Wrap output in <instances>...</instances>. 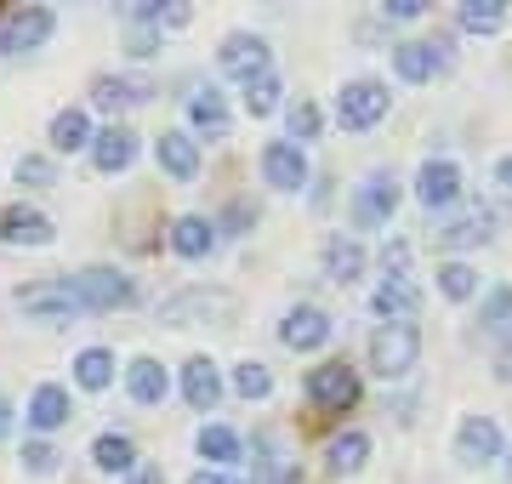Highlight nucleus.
Masks as SVG:
<instances>
[{"label": "nucleus", "mask_w": 512, "mask_h": 484, "mask_svg": "<svg viewBox=\"0 0 512 484\" xmlns=\"http://www.w3.org/2000/svg\"><path fill=\"white\" fill-rule=\"evenodd\" d=\"M18 308L35 319H74L86 302H80L74 280H40V285H23L18 291Z\"/></svg>", "instance_id": "obj_6"}, {"label": "nucleus", "mask_w": 512, "mask_h": 484, "mask_svg": "<svg viewBox=\"0 0 512 484\" xmlns=\"http://www.w3.org/2000/svg\"><path fill=\"white\" fill-rule=\"evenodd\" d=\"M319 126H325V114L313 109V103H296V109H291V143H313Z\"/></svg>", "instance_id": "obj_36"}, {"label": "nucleus", "mask_w": 512, "mask_h": 484, "mask_svg": "<svg viewBox=\"0 0 512 484\" xmlns=\"http://www.w3.org/2000/svg\"><path fill=\"white\" fill-rule=\"evenodd\" d=\"M92 462L103 467V473H137V445H131L126 433H97Z\"/></svg>", "instance_id": "obj_25"}, {"label": "nucleus", "mask_w": 512, "mask_h": 484, "mask_svg": "<svg viewBox=\"0 0 512 484\" xmlns=\"http://www.w3.org/2000/svg\"><path fill=\"white\" fill-rule=\"evenodd\" d=\"M501 23H507V6H501V0H467V6H461V29H467V35H495Z\"/></svg>", "instance_id": "obj_31"}, {"label": "nucleus", "mask_w": 512, "mask_h": 484, "mask_svg": "<svg viewBox=\"0 0 512 484\" xmlns=\"http://www.w3.org/2000/svg\"><path fill=\"white\" fill-rule=\"evenodd\" d=\"M194 484H239V479H228V473H194Z\"/></svg>", "instance_id": "obj_45"}, {"label": "nucleus", "mask_w": 512, "mask_h": 484, "mask_svg": "<svg viewBox=\"0 0 512 484\" xmlns=\"http://www.w3.org/2000/svg\"><path fill=\"white\" fill-rule=\"evenodd\" d=\"M74 291H80V302L92 314H114V308L137 302V280H126L120 268H86V274H74Z\"/></svg>", "instance_id": "obj_4"}, {"label": "nucleus", "mask_w": 512, "mask_h": 484, "mask_svg": "<svg viewBox=\"0 0 512 484\" xmlns=\"http://www.w3.org/2000/svg\"><path fill=\"white\" fill-rule=\"evenodd\" d=\"M188 126L205 131V137H228V109H222V97L211 86L188 97Z\"/></svg>", "instance_id": "obj_24"}, {"label": "nucleus", "mask_w": 512, "mask_h": 484, "mask_svg": "<svg viewBox=\"0 0 512 484\" xmlns=\"http://www.w3.org/2000/svg\"><path fill=\"white\" fill-rule=\"evenodd\" d=\"M456 194H461V171L450 166V160H427V166L416 171V200L427 205V211H444Z\"/></svg>", "instance_id": "obj_14"}, {"label": "nucleus", "mask_w": 512, "mask_h": 484, "mask_svg": "<svg viewBox=\"0 0 512 484\" xmlns=\"http://www.w3.org/2000/svg\"><path fill=\"white\" fill-rule=\"evenodd\" d=\"M495 376H507V382H512V342L501 348V354H495Z\"/></svg>", "instance_id": "obj_44"}, {"label": "nucleus", "mask_w": 512, "mask_h": 484, "mask_svg": "<svg viewBox=\"0 0 512 484\" xmlns=\"http://www.w3.org/2000/svg\"><path fill=\"white\" fill-rule=\"evenodd\" d=\"M200 456H205V462H239V433L200 428Z\"/></svg>", "instance_id": "obj_34"}, {"label": "nucleus", "mask_w": 512, "mask_h": 484, "mask_svg": "<svg viewBox=\"0 0 512 484\" xmlns=\"http://www.w3.org/2000/svg\"><path fill=\"white\" fill-rule=\"evenodd\" d=\"M126 388H131L137 405H160L165 388H171V376H165L160 359H131V365H126Z\"/></svg>", "instance_id": "obj_22"}, {"label": "nucleus", "mask_w": 512, "mask_h": 484, "mask_svg": "<svg viewBox=\"0 0 512 484\" xmlns=\"http://www.w3.org/2000/svg\"><path fill=\"white\" fill-rule=\"evenodd\" d=\"M69 416H74V405H69V393H63V388H52V382H46V388H35V399H29V422H35L40 433L63 428Z\"/></svg>", "instance_id": "obj_23"}, {"label": "nucleus", "mask_w": 512, "mask_h": 484, "mask_svg": "<svg viewBox=\"0 0 512 484\" xmlns=\"http://www.w3.org/2000/svg\"><path fill=\"white\" fill-rule=\"evenodd\" d=\"M325 462H330V473H359L370 462V439L365 433H336L325 445Z\"/></svg>", "instance_id": "obj_28"}, {"label": "nucleus", "mask_w": 512, "mask_h": 484, "mask_svg": "<svg viewBox=\"0 0 512 484\" xmlns=\"http://www.w3.org/2000/svg\"><path fill=\"white\" fill-rule=\"evenodd\" d=\"M74 382H80V388H109L114 382V354L109 348H86V354L74 359Z\"/></svg>", "instance_id": "obj_30"}, {"label": "nucleus", "mask_w": 512, "mask_h": 484, "mask_svg": "<svg viewBox=\"0 0 512 484\" xmlns=\"http://www.w3.org/2000/svg\"><path fill=\"white\" fill-rule=\"evenodd\" d=\"M183 399H188L194 410H211V405L222 399V371H217L205 354H194V359L183 365Z\"/></svg>", "instance_id": "obj_17"}, {"label": "nucleus", "mask_w": 512, "mask_h": 484, "mask_svg": "<svg viewBox=\"0 0 512 484\" xmlns=\"http://www.w3.org/2000/svg\"><path fill=\"white\" fill-rule=\"evenodd\" d=\"M393 211H399V183H393V171L365 177V188L353 194V223L359 228H382Z\"/></svg>", "instance_id": "obj_8"}, {"label": "nucleus", "mask_w": 512, "mask_h": 484, "mask_svg": "<svg viewBox=\"0 0 512 484\" xmlns=\"http://www.w3.org/2000/svg\"><path fill=\"white\" fill-rule=\"evenodd\" d=\"M262 177H268V188L296 194V188L308 183V160H302L296 143H268V149H262Z\"/></svg>", "instance_id": "obj_13"}, {"label": "nucleus", "mask_w": 512, "mask_h": 484, "mask_svg": "<svg viewBox=\"0 0 512 484\" xmlns=\"http://www.w3.org/2000/svg\"><path fill=\"white\" fill-rule=\"evenodd\" d=\"M359 268H365V251H359L353 240H330L325 245V280L348 285V280H359Z\"/></svg>", "instance_id": "obj_29"}, {"label": "nucleus", "mask_w": 512, "mask_h": 484, "mask_svg": "<svg viewBox=\"0 0 512 484\" xmlns=\"http://www.w3.org/2000/svg\"><path fill=\"white\" fill-rule=\"evenodd\" d=\"M387 114V86L382 80H348L342 97H336V120L348 131H370Z\"/></svg>", "instance_id": "obj_5"}, {"label": "nucleus", "mask_w": 512, "mask_h": 484, "mask_svg": "<svg viewBox=\"0 0 512 484\" xmlns=\"http://www.w3.org/2000/svg\"><path fill=\"white\" fill-rule=\"evenodd\" d=\"M18 183L46 188V183H52V160H40V154H23V160H18Z\"/></svg>", "instance_id": "obj_38"}, {"label": "nucleus", "mask_w": 512, "mask_h": 484, "mask_svg": "<svg viewBox=\"0 0 512 484\" xmlns=\"http://www.w3.org/2000/svg\"><path fill=\"white\" fill-rule=\"evenodd\" d=\"M23 467H29V473H52V467H57V450L35 439V445H23Z\"/></svg>", "instance_id": "obj_39"}, {"label": "nucleus", "mask_w": 512, "mask_h": 484, "mask_svg": "<svg viewBox=\"0 0 512 484\" xmlns=\"http://www.w3.org/2000/svg\"><path fill=\"white\" fill-rule=\"evenodd\" d=\"M416 359H421V331L416 325H376V336H370V371L382 376V382L410 376Z\"/></svg>", "instance_id": "obj_2"}, {"label": "nucleus", "mask_w": 512, "mask_h": 484, "mask_svg": "<svg viewBox=\"0 0 512 484\" xmlns=\"http://www.w3.org/2000/svg\"><path fill=\"white\" fill-rule=\"evenodd\" d=\"M52 6H23L18 18H6L0 29V57H18V52H35L40 40L52 35Z\"/></svg>", "instance_id": "obj_10"}, {"label": "nucleus", "mask_w": 512, "mask_h": 484, "mask_svg": "<svg viewBox=\"0 0 512 484\" xmlns=\"http://www.w3.org/2000/svg\"><path fill=\"white\" fill-rule=\"evenodd\" d=\"M490 228H495V217L490 211H473V217H456V223H444L433 240L444 245V251H461V245H478V240H490Z\"/></svg>", "instance_id": "obj_26"}, {"label": "nucleus", "mask_w": 512, "mask_h": 484, "mask_svg": "<svg viewBox=\"0 0 512 484\" xmlns=\"http://www.w3.org/2000/svg\"><path fill=\"white\" fill-rule=\"evenodd\" d=\"M359 393H365V382H359V371H353L348 359H325V365H313L308 371V405L313 410L342 416V410L359 405Z\"/></svg>", "instance_id": "obj_3"}, {"label": "nucleus", "mask_w": 512, "mask_h": 484, "mask_svg": "<svg viewBox=\"0 0 512 484\" xmlns=\"http://www.w3.org/2000/svg\"><path fill=\"white\" fill-rule=\"evenodd\" d=\"M370 308H376L387 325H410L416 308H421V291L410 285V274H404V280H382L376 285V297H370Z\"/></svg>", "instance_id": "obj_15"}, {"label": "nucleus", "mask_w": 512, "mask_h": 484, "mask_svg": "<svg viewBox=\"0 0 512 484\" xmlns=\"http://www.w3.org/2000/svg\"><path fill=\"white\" fill-rule=\"evenodd\" d=\"M439 63H444L439 46H427V40H404V46H393V69H399V80H410V86L433 80Z\"/></svg>", "instance_id": "obj_20"}, {"label": "nucleus", "mask_w": 512, "mask_h": 484, "mask_svg": "<svg viewBox=\"0 0 512 484\" xmlns=\"http://www.w3.org/2000/svg\"><path fill=\"white\" fill-rule=\"evenodd\" d=\"M217 63H222V75L228 80L251 86V80L268 75V40L262 35H228L222 40V52H217Z\"/></svg>", "instance_id": "obj_7"}, {"label": "nucleus", "mask_w": 512, "mask_h": 484, "mask_svg": "<svg viewBox=\"0 0 512 484\" xmlns=\"http://www.w3.org/2000/svg\"><path fill=\"white\" fill-rule=\"evenodd\" d=\"M234 393H239V399H268V393H274V376H268V365H256V359L234 365Z\"/></svg>", "instance_id": "obj_32"}, {"label": "nucleus", "mask_w": 512, "mask_h": 484, "mask_svg": "<svg viewBox=\"0 0 512 484\" xmlns=\"http://www.w3.org/2000/svg\"><path fill=\"white\" fill-rule=\"evenodd\" d=\"M52 149L57 154H74V149H92V120L86 109H63L52 120Z\"/></svg>", "instance_id": "obj_27"}, {"label": "nucleus", "mask_w": 512, "mask_h": 484, "mask_svg": "<svg viewBox=\"0 0 512 484\" xmlns=\"http://www.w3.org/2000/svg\"><path fill=\"white\" fill-rule=\"evenodd\" d=\"M154 149H160V166L171 171L177 183H188V177L200 171V143H194L188 131H165V137L154 143Z\"/></svg>", "instance_id": "obj_19"}, {"label": "nucleus", "mask_w": 512, "mask_h": 484, "mask_svg": "<svg viewBox=\"0 0 512 484\" xmlns=\"http://www.w3.org/2000/svg\"><path fill=\"white\" fill-rule=\"evenodd\" d=\"M131 160H137V131H126V126H109V131H97L92 137V166L97 171H126Z\"/></svg>", "instance_id": "obj_16"}, {"label": "nucleus", "mask_w": 512, "mask_h": 484, "mask_svg": "<svg viewBox=\"0 0 512 484\" xmlns=\"http://www.w3.org/2000/svg\"><path fill=\"white\" fill-rule=\"evenodd\" d=\"M507 319H512V285H495L478 308V325H507Z\"/></svg>", "instance_id": "obj_37"}, {"label": "nucleus", "mask_w": 512, "mask_h": 484, "mask_svg": "<svg viewBox=\"0 0 512 484\" xmlns=\"http://www.w3.org/2000/svg\"><path fill=\"white\" fill-rule=\"evenodd\" d=\"M239 302L234 291H205V285H188V291H177L171 302H160V325H171V331H188V325H234Z\"/></svg>", "instance_id": "obj_1"}, {"label": "nucleus", "mask_w": 512, "mask_h": 484, "mask_svg": "<svg viewBox=\"0 0 512 484\" xmlns=\"http://www.w3.org/2000/svg\"><path fill=\"white\" fill-rule=\"evenodd\" d=\"M439 291L450 302H467L478 291V274L467 268V262H444V268H439Z\"/></svg>", "instance_id": "obj_33"}, {"label": "nucleus", "mask_w": 512, "mask_h": 484, "mask_svg": "<svg viewBox=\"0 0 512 484\" xmlns=\"http://www.w3.org/2000/svg\"><path fill=\"white\" fill-rule=\"evenodd\" d=\"M274 484H302V473H296V467H285V473H279Z\"/></svg>", "instance_id": "obj_48"}, {"label": "nucleus", "mask_w": 512, "mask_h": 484, "mask_svg": "<svg viewBox=\"0 0 512 484\" xmlns=\"http://www.w3.org/2000/svg\"><path fill=\"white\" fill-rule=\"evenodd\" d=\"M256 223V205L251 200H234L228 205V228H251Z\"/></svg>", "instance_id": "obj_42"}, {"label": "nucleus", "mask_w": 512, "mask_h": 484, "mask_svg": "<svg viewBox=\"0 0 512 484\" xmlns=\"http://www.w3.org/2000/svg\"><path fill=\"white\" fill-rule=\"evenodd\" d=\"M495 177H501V183L512 188V154H507V160H501V166H495Z\"/></svg>", "instance_id": "obj_47"}, {"label": "nucleus", "mask_w": 512, "mask_h": 484, "mask_svg": "<svg viewBox=\"0 0 512 484\" xmlns=\"http://www.w3.org/2000/svg\"><path fill=\"white\" fill-rule=\"evenodd\" d=\"M495 450H501V428H495V416H467V422L456 428V462L461 467L495 462Z\"/></svg>", "instance_id": "obj_11"}, {"label": "nucleus", "mask_w": 512, "mask_h": 484, "mask_svg": "<svg viewBox=\"0 0 512 484\" xmlns=\"http://www.w3.org/2000/svg\"><path fill=\"white\" fill-rule=\"evenodd\" d=\"M245 109H251V114H274L279 109V80L274 75L251 80V86H245Z\"/></svg>", "instance_id": "obj_35"}, {"label": "nucleus", "mask_w": 512, "mask_h": 484, "mask_svg": "<svg viewBox=\"0 0 512 484\" xmlns=\"http://www.w3.org/2000/svg\"><path fill=\"white\" fill-rule=\"evenodd\" d=\"M6 433H12V405L0 399V439H6Z\"/></svg>", "instance_id": "obj_46"}, {"label": "nucleus", "mask_w": 512, "mask_h": 484, "mask_svg": "<svg viewBox=\"0 0 512 484\" xmlns=\"http://www.w3.org/2000/svg\"><path fill=\"white\" fill-rule=\"evenodd\" d=\"M279 342L296 348V354L325 348V342H330V314H325V308H313V302H296L291 314H285V325H279Z\"/></svg>", "instance_id": "obj_9"}, {"label": "nucleus", "mask_w": 512, "mask_h": 484, "mask_svg": "<svg viewBox=\"0 0 512 484\" xmlns=\"http://www.w3.org/2000/svg\"><path fill=\"white\" fill-rule=\"evenodd\" d=\"M382 18H393V23L421 18V0H387V6H382Z\"/></svg>", "instance_id": "obj_40"}, {"label": "nucleus", "mask_w": 512, "mask_h": 484, "mask_svg": "<svg viewBox=\"0 0 512 484\" xmlns=\"http://www.w3.org/2000/svg\"><path fill=\"white\" fill-rule=\"evenodd\" d=\"M131 484H165L160 462H137V473H131Z\"/></svg>", "instance_id": "obj_43"}, {"label": "nucleus", "mask_w": 512, "mask_h": 484, "mask_svg": "<svg viewBox=\"0 0 512 484\" xmlns=\"http://www.w3.org/2000/svg\"><path fill=\"white\" fill-rule=\"evenodd\" d=\"M171 251H177V257H211V251H217V223H205V217H177V223H171Z\"/></svg>", "instance_id": "obj_21"}, {"label": "nucleus", "mask_w": 512, "mask_h": 484, "mask_svg": "<svg viewBox=\"0 0 512 484\" xmlns=\"http://www.w3.org/2000/svg\"><path fill=\"white\" fill-rule=\"evenodd\" d=\"M143 97H154L148 80H126V75H97L92 80V103L97 109H109V114L131 109V103H143Z\"/></svg>", "instance_id": "obj_18"}, {"label": "nucleus", "mask_w": 512, "mask_h": 484, "mask_svg": "<svg viewBox=\"0 0 512 484\" xmlns=\"http://www.w3.org/2000/svg\"><path fill=\"white\" fill-rule=\"evenodd\" d=\"M52 217L35 211V205H6L0 211V240L6 245H52Z\"/></svg>", "instance_id": "obj_12"}, {"label": "nucleus", "mask_w": 512, "mask_h": 484, "mask_svg": "<svg viewBox=\"0 0 512 484\" xmlns=\"http://www.w3.org/2000/svg\"><path fill=\"white\" fill-rule=\"evenodd\" d=\"M154 46H160V35L137 23V29H131V57H154Z\"/></svg>", "instance_id": "obj_41"}]
</instances>
